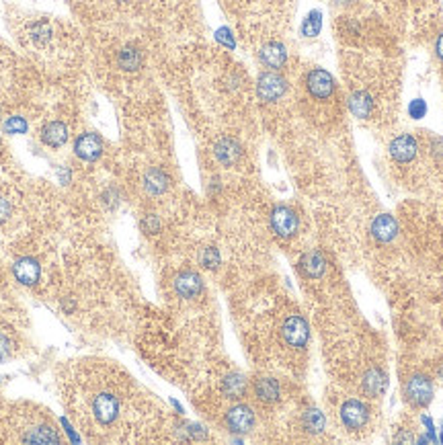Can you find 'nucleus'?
Listing matches in <instances>:
<instances>
[{
    "label": "nucleus",
    "mask_w": 443,
    "mask_h": 445,
    "mask_svg": "<svg viewBox=\"0 0 443 445\" xmlns=\"http://www.w3.org/2000/svg\"><path fill=\"white\" fill-rule=\"evenodd\" d=\"M287 90V82L277 72H263L257 81V95L265 103L280 101Z\"/></svg>",
    "instance_id": "obj_1"
},
{
    "label": "nucleus",
    "mask_w": 443,
    "mask_h": 445,
    "mask_svg": "<svg viewBox=\"0 0 443 445\" xmlns=\"http://www.w3.org/2000/svg\"><path fill=\"white\" fill-rule=\"evenodd\" d=\"M282 337L289 347H296V349L306 347V343L310 339L308 323L302 316H289V318H285V323L282 324Z\"/></svg>",
    "instance_id": "obj_2"
},
{
    "label": "nucleus",
    "mask_w": 443,
    "mask_h": 445,
    "mask_svg": "<svg viewBox=\"0 0 443 445\" xmlns=\"http://www.w3.org/2000/svg\"><path fill=\"white\" fill-rule=\"evenodd\" d=\"M298 226H300V220L296 216V211L287 205H277L273 211H271V228L275 230L277 236L282 238H289L298 232Z\"/></svg>",
    "instance_id": "obj_3"
},
{
    "label": "nucleus",
    "mask_w": 443,
    "mask_h": 445,
    "mask_svg": "<svg viewBox=\"0 0 443 445\" xmlns=\"http://www.w3.org/2000/svg\"><path fill=\"white\" fill-rule=\"evenodd\" d=\"M404 394L408 398V403L414 406H427L433 398V386L425 375H412L406 382Z\"/></svg>",
    "instance_id": "obj_4"
},
{
    "label": "nucleus",
    "mask_w": 443,
    "mask_h": 445,
    "mask_svg": "<svg viewBox=\"0 0 443 445\" xmlns=\"http://www.w3.org/2000/svg\"><path fill=\"white\" fill-rule=\"evenodd\" d=\"M306 88H308V92H310L314 99L326 101V99H330L332 92H335V81H332V76H330L326 70L314 68V70L308 72V76H306Z\"/></svg>",
    "instance_id": "obj_5"
},
{
    "label": "nucleus",
    "mask_w": 443,
    "mask_h": 445,
    "mask_svg": "<svg viewBox=\"0 0 443 445\" xmlns=\"http://www.w3.org/2000/svg\"><path fill=\"white\" fill-rule=\"evenodd\" d=\"M226 425L232 433H248L255 425V412L246 405L232 406L226 414Z\"/></svg>",
    "instance_id": "obj_6"
},
{
    "label": "nucleus",
    "mask_w": 443,
    "mask_h": 445,
    "mask_svg": "<svg viewBox=\"0 0 443 445\" xmlns=\"http://www.w3.org/2000/svg\"><path fill=\"white\" fill-rule=\"evenodd\" d=\"M92 412H95V419L101 423V425H109L115 421L118 412H120V403L113 394H99L92 403Z\"/></svg>",
    "instance_id": "obj_7"
},
{
    "label": "nucleus",
    "mask_w": 443,
    "mask_h": 445,
    "mask_svg": "<svg viewBox=\"0 0 443 445\" xmlns=\"http://www.w3.org/2000/svg\"><path fill=\"white\" fill-rule=\"evenodd\" d=\"M367 419H369V410L360 400H347L341 406V421L347 429H360L367 423Z\"/></svg>",
    "instance_id": "obj_8"
},
{
    "label": "nucleus",
    "mask_w": 443,
    "mask_h": 445,
    "mask_svg": "<svg viewBox=\"0 0 443 445\" xmlns=\"http://www.w3.org/2000/svg\"><path fill=\"white\" fill-rule=\"evenodd\" d=\"M214 156L218 159L220 164L232 166V164H236V162L241 161V144H239L236 140H232V138H222V140H218L216 146H214Z\"/></svg>",
    "instance_id": "obj_9"
},
{
    "label": "nucleus",
    "mask_w": 443,
    "mask_h": 445,
    "mask_svg": "<svg viewBox=\"0 0 443 445\" xmlns=\"http://www.w3.org/2000/svg\"><path fill=\"white\" fill-rule=\"evenodd\" d=\"M398 234V224L390 213H382L371 222V236L378 243H390Z\"/></svg>",
    "instance_id": "obj_10"
},
{
    "label": "nucleus",
    "mask_w": 443,
    "mask_h": 445,
    "mask_svg": "<svg viewBox=\"0 0 443 445\" xmlns=\"http://www.w3.org/2000/svg\"><path fill=\"white\" fill-rule=\"evenodd\" d=\"M74 152H76V156L82 159V161H97V159L101 156V152H103V142H101V138L95 136V134H84V136H81V138L76 140Z\"/></svg>",
    "instance_id": "obj_11"
},
{
    "label": "nucleus",
    "mask_w": 443,
    "mask_h": 445,
    "mask_svg": "<svg viewBox=\"0 0 443 445\" xmlns=\"http://www.w3.org/2000/svg\"><path fill=\"white\" fill-rule=\"evenodd\" d=\"M390 156L396 162H410L417 156V140L408 134H403L390 142Z\"/></svg>",
    "instance_id": "obj_12"
},
{
    "label": "nucleus",
    "mask_w": 443,
    "mask_h": 445,
    "mask_svg": "<svg viewBox=\"0 0 443 445\" xmlns=\"http://www.w3.org/2000/svg\"><path fill=\"white\" fill-rule=\"evenodd\" d=\"M13 273H15V277H17V282L23 285H33L38 284V280H40V263L35 261V259H31V257H23V259H19L15 265H13Z\"/></svg>",
    "instance_id": "obj_13"
},
{
    "label": "nucleus",
    "mask_w": 443,
    "mask_h": 445,
    "mask_svg": "<svg viewBox=\"0 0 443 445\" xmlns=\"http://www.w3.org/2000/svg\"><path fill=\"white\" fill-rule=\"evenodd\" d=\"M175 289L181 298H187V300L198 298L203 289L202 277L193 271H183L175 277Z\"/></svg>",
    "instance_id": "obj_14"
},
{
    "label": "nucleus",
    "mask_w": 443,
    "mask_h": 445,
    "mask_svg": "<svg viewBox=\"0 0 443 445\" xmlns=\"http://www.w3.org/2000/svg\"><path fill=\"white\" fill-rule=\"evenodd\" d=\"M259 58H261V62H263L267 68H282L283 64H285L287 51H285V47H283L282 43L271 41V43H267V45L261 47Z\"/></svg>",
    "instance_id": "obj_15"
},
{
    "label": "nucleus",
    "mask_w": 443,
    "mask_h": 445,
    "mask_svg": "<svg viewBox=\"0 0 443 445\" xmlns=\"http://www.w3.org/2000/svg\"><path fill=\"white\" fill-rule=\"evenodd\" d=\"M386 386H388V380H386V373L382 369H369L363 375V392L369 398H376V396L384 394Z\"/></svg>",
    "instance_id": "obj_16"
},
{
    "label": "nucleus",
    "mask_w": 443,
    "mask_h": 445,
    "mask_svg": "<svg viewBox=\"0 0 443 445\" xmlns=\"http://www.w3.org/2000/svg\"><path fill=\"white\" fill-rule=\"evenodd\" d=\"M41 140H43V144H47L51 148H60L68 142V127L62 122L47 123L41 131Z\"/></svg>",
    "instance_id": "obj_17"
},
{
    "label": "nucleus",
    "mask_w": 443,
    "mask_h": 445,
    "mask_svg": "<svg viewBox=\"0 0 443 445\" xmlns=\"http://www.w3.org/2000/svg\"><path fill=\"white\" fill-rule=\"evenodd\" d=\"M300 269L304 271V275L316 280V277H323L324 269H326V261H324V257L319 250H310L300 259Z\"/></svg>",
    "instance_id": "obj_18"
},
{
    "label": "nucleus",
    "mask_w": 443,
    "mask_h": 445,
    "mask_svg": "<svg viewBox=\"0 0 443 445\" xmlns=\"http://www.w3.org/2000/svg\"><path fill=\"white\" fill-rule=\"evenodd\" d=\"M118 64H120L121 70H125V72H136V70L142 68L144 56H142V51L138 47L127 45V47H123L120 54H118Z\"/></svg>",
    "instance_id": "obj_19"
},
{
    "label": "nucleus",
    "mask_w": 443,
    "mask_h": 445,
    "mask_svg": "<svg viewBox=\"0 0 443 445\" xmlns=\"http://www.w3.org/2000/svg\"><path fill=\"white\" fill-rule=\"evenodd\" d=\"M255 396L261 403H277L280 400V384L273 378H261L255 382Z\"/></svg>",
    "instance_id": "obj_20"
},
{
    "label": "nucleus",
    "mask_w": 443,
    "mask_h": 445,
    "mask_svg": "<svg viewBox=\"0 0 443 445\" xmlns=\"http://www.w3.org/2000/svg\"><path fill=\"white\" fill-rule=\"evenodd\" d=\"M144 187H146V191L152 193V195H161V193H164L166 187H168V177H166V172L161 170V168H150V170L144 175Z\"/></svg>",
    "instance_id": "obj_21"
},
{
    "label": "nucleus",
    "mask_w": 443,
    "mask_h": 445,
    "mask_svg": "<svg viewBox=\"0 0 443 445\" xmlns=\"http://www.w3.org/2000/svg\"><path fill=\"white\" fill-rule=\"evenodd\" d=\"M371 107H373V103H371V99H369V95L367 92H355V95H351V99H349V109H351V113L355 115V118H367L369 113H371Z\"/></svg>",
    "instance_id": "obj_22"
},
{
    "label": "nucleus",
    "mask_w": 443,
    "mask_h": 445,
    "mask_svg": "<svg viewBox=\"0 0 443 445\" xmlns=\"http://www.w3.org/2000/svg\"><path fill=\"white\" fill-rule=\"evenodd\" d=\"M222 390L228 398H242L244 396V390H246V380L242 378L241 373H230L224 384H222Z\"/></svg>",
    "instance_id": "obj_23"
},
{
    "label": "nucleus",
    "mask_w": 443,
    "mask_h": 445,
    "mask_svg": "<svg viewBox=\"0 0 443 445\" xmlns=\"http://www.w3.org/2000/svg\"><path fill=\"white\" fill-rule=\"evenodd\" d=\"M23 442H29V444H58L60 437H58L56 431L49 429V427H38V429H33L31 433H27V435L23 437Z\"/></svg>",
    "instance_id": "obj_24"
},
{
    "label": "nucleus",
    "mask_w": 443,
    "mask_h": 445,
    "mask_svg": "<svg viewBox=\"0 0 443 445\" xmlns=\"http://www.w3.org/2000/svg\"><path fill=\"white\" fill-rule=\"evenodd\" d=\"M304 429H306L308 433H312V435L323 433V429H324L323 412H321V410H316V408L306 410V412H304Z\"/></svg>",
    "instance_id": "obj_25"
},
{
    "label": "nucleus",
    "mask_w": 443,
    "mask_h": 445,
    "mask_svg": "<svg viewBox=\"0 0 443 445\" xmlns=\"http://www.w3.org/2000/svg\"><path fill=\"white\" fill-rule=\"evenodd\" d=\"M302 31H304V35L314 38V35L321 31V13H312V15L308 17V21L304 23Z\"/></svg>",
    "instance_id": "obj_26"
},
{
    "label": "nucleus",
    "mask_w": 443,
    "mask_h": 445,
    "mask_svg": "<svg viewBox=\"0 0 443 445\" xmlns=\"http://www.w3.org/2000/svg\"><path fill=\"white\" fill-rule=\"evenodd\" d=\"M4 131L6 134H25L27 122L23 118H10L8 122H4Z\"/></svg>",
    "instance_id": "obj_27"
},
{
    "label": "nucleus",
    "mask_w": 443,
    "mask_h": 445,
    "mask_svg": "<svg viewBox=\"0 0 443 445\" xmlns=\"http://www.w3.org/2000/svg\"><path fill=\"white\" fill-rule=\"evenodd\" d=\"M408 113L412 120H423L427 115V103L423 99H414L410 105H408Z\"/></svg>",
    "instance_id": "obj_28"
},
{
    "label": "nucleus",
    "mask_w": 443,
    "mask_h": 445,
    "mask_svg": "<svg viewBox=\"0 0 443 445\" xmlns=\"http://www.w3.org/2000/svg\"><path fill=\"white\" fill-rule=\"evenodd\" d=\"M218 263H220V254H218V250H216V248H205L202 254L203 267L214 269V267H218Z\"/></svg>",
    "instance_id": "obj_29"
},
{
    "label": "nucleus",
    "mask_w": 443,
    "mask_h": 445,
    "mask_svg": "<svg viewBox=\"0 0 443 445\" xmlns=\"http://www.w3.org/2000/svg\"><path fill=\"white\" fill-rule=\"evenodd\" d=\"M142 226H144L148 232H152V234H154V232H159V228H161V224H159L156 216H148V218L142 222Z\"/></svg>",
    "instance_id": "obj_30"
},
{
    "label": "nucleus",
    "mask_w": 443,
    "mask_h": 445,
    "mask_svg": "<svg viewBox=\"0 0 443 445\" xmlns=\"http://www.w3.org/2000/svg\"><path fill=\"white\" fill-rule=\"evenodd\" d=\"M10 355V343L4 334H0V362H4Z\"/></svg>",
    "instance_id": "obj_31"
},
{
    "label": "nucleus",
    "mask_w": 443,
    "mask_h": 445,
    "mask_svg": "<svg viewBox=\"0 0 443 445\" xmlns=\"http://www.w3.org/2000/svg\"><path fill=\"white\" fill-rule=\"evenodd\" d=\"M8 213H10V205H8L6 200H2V197H0V224L8 218Z\"/></svg>",
    "instance_id": "obj_32"
},
{
    "label": "nucleus",
    "mask_w": 443,
    "mask_h": 445,
    "mask_svg": "<svg viewBox=\"0 0 443 445\" xmlns=\"http://www.w3.org/2000/svg\"><path fill=\"white\" fill-rule=\"evenodd\" d=\"M435 51L440 56V60H443V33L437 38V43H435Z\"/></svg>",
    "instance_id": "obj_33"
}]
</instances>
